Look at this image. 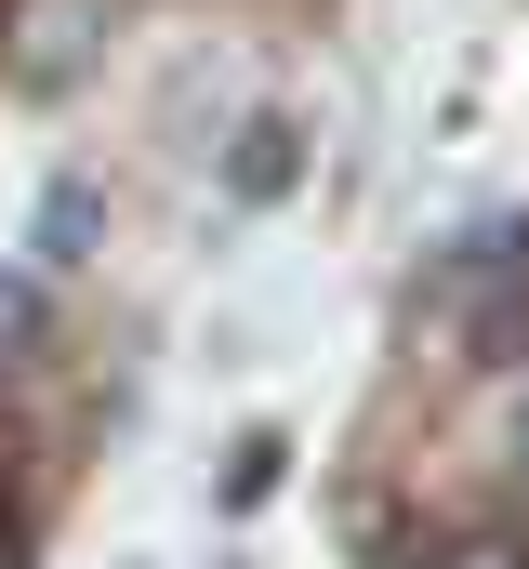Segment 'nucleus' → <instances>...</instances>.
<instances>
[{"label": "nucleus", "instance_id": "3", "mask_svg": "<svg viewBox=\"0 0 529 569\" xmlns=\"http://www.w3.org/2000/svg\"><path fill=\"white\" fill-rule=\"evenodd\" d=\"M40 345H53V279L0 266V371H40Z\"/></svg>", "mask_w": 529, "mask_h": 569}, {"label": "nucleus", "instance_id": "2", "mask_svg": "<svg viewBox=\"0 0 529 569\" xmlns=\"http://www.w3.org/2000/svg\"><path fill=\"white\" fill-rule=\"evenodd\" d=\"M291 172H305V120H291V107H264L252 133L226 146V199H291Z\"/></svg>", "mask_w": 529, "mask_h": 569}, {"label": "nucleus", "instance_id": "4", "mask_svg": "<svg viewBox=\"0 0 529 569\" xmlns=\"http://www.w3.org/2000/svg\"><path fill=\"white\" fill-rule=\"evenodd\" d=\"M450 569H529V557H503V543H450Z\"/></svg>", "mask_w": 529, "mask_h": 569}, {"label": "nucleus", "instance_id": "6", "mask_svg": "<svg viewBox=\"0 0 529 569\" xmlns=\"http://www.w3.org/2000/svg\"><path fill=\"white\" fill-rule=\"evenodd\" d=\"M517 463H529V398H517Z\"/></svg>", "mask_w": 529, "mask_h": 569}, {"label": "nucleus", "instance_id": "5", "mask_svg": "<svg viewBox=\"0 0 529 569\" xmlns=\"http://www.w3.org/2000/svg\"><path fill=\"white\" fill-rule=\"evenodd\" d=\"M0 569H27V557H13V517H0Z\"/></svg>", "mask_w": 529, "mask_h": 569}, {"label": "nucleus", "instance_id": "1", "mask_svg": "<svg viewBox=\"0 0 529 569\" xmlns=\"http://www.w3.org/2000/svg\"><path fill=\"white\" fill-rule=\"evenodd\" d=\"M107 252V186L93 172H53L40 186V279H67V266H93Z\"/></svg>", "mask_w": 529, "mask_h": 569}]
</instances>
